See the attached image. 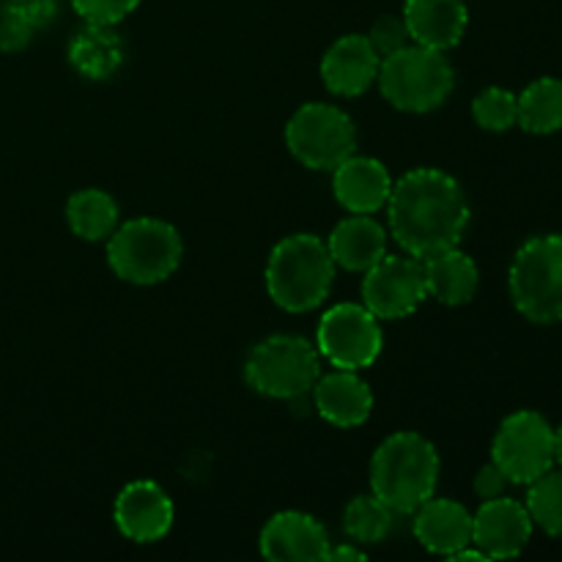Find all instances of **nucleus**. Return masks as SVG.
Wrapping results in <instances>:
<instances>
[{
    "mask_svg": "<svg viewBox=\"0 0 562 562\" xmlns=\"http://www.w3.org/2000/svg\"><path fill=\"white\" fill-rule=\"evenodd\" d=\"M390 234L409 256L426 258L459 247L470 225V203L450 173L415 168L393 181L387 201Z\"/></svg>",
    "mask_w": 562,
    "mask_h": 562,
    "instance_id": "nucleus-1",
    "label": "nucleus"
},
{
    "mask_svg": "<svg viewBox=\"0 0 562 562\" xmlns=\"http://www.w3.org/2000/svg\"><path fill=\"white\" fill-rule=\"evenodd\" d=\"M439 483V453L431 439L398 431L384 439L371 459V492L395 514H415L434 497Z\"/></svg>",
    "mask_w": 562,
    "mask_h": 562,
    "instance_id": "nucleus-2",
    "label": "nucleus"
},
{
    "mask_svg": "<svg viewBox=\"0 0 562 562\" xmlns=\"http://www.w3.org/2000/svg\"><path fill=\"white\" fill-rule=\"evenodd\" d=\"M335 261L316 234H291L274 245L267 261V291L285 313H307L329 296Z\"/></svg>",
    "mask_w": 562,
    "mask_h": 562,
    "instance_id": "nucleus-3",
    "label": "nucleus"
},
{
    "mask_svg": "<svg viewBox=\"0 0 562 562\" xmlns=\"http://www.w3.org/2000/svg\"><path fill=\"white\" fill-rule=\"evenodd\" d=\"M184 241L179 231L157 217H135L108 239V263L124 283L157 285L179 269Z\"/></svg>",
    "mask_w": 562,
    "mask_h": 562,
    "instance_id": "nucleus-4",
    "label": "nucleus"
},
{
    "mask_svg": "<svg viewBox=\"0 0 562 562\" xmlns=\"http://www.w3.org/2000/svg\"><path fill=\"white\" fill-rule=\"evenodd\" d=\"M379 91L404 113H431L456 86V71L445 53L423 44H406L398 53L382 58L379 66Z\"/></svg>",
    "mask_w": 562,
    "mask_h": 562,
    "instance_id": "nucleus-5",
    "label": "nucleus"
},
{
    "mask_svg": "<svg viewBox=\"0 0 562 562\" xmlns=\"http://www.w3.org/2000/svg\"><path fill=\"white\" fill-rule=\"evenodd\" d=\"M322 376V355L300 335H272L250 349L245 360V382L258 395L278 401H300Z\"/></svg>",
    "mask_w": 562,
    "mask_h": 562,
    "instance_id": "nucleus-6",
    "label": "nucleus"
},
{
    "mask_svg": "<svg viewBox=\"0 0 562 562\" xmlns=\"http://www.w3.org/2000/svg\"><path fill=\"white\" fill-rule=\"evenodd\" d=\"M510 300L532 324L562 322V236H532L519 247L508 274Z\"/></svg>",
    "mask_w": 562,
    "mask_h": 562,
    "instance_id": "nucleus-7",
    "label": "nucleus"
},
{
    "mask_svg": "<svg viewBox=\"0 0 562 562\" xmlns=\"http://www.w3.org/2000/svg\"><path fill=\"white\" fill-rule=\"evenodd\" d=\"M285 146L305 168L335 170L357 151L355 121L335 104H302L285 124Z\"/></svg>",
    "mask_w": 562,
    "mask_h": 562,
    "instance_id": "nucleus-8",
    "label": "nucleus"
},
{
    "mask_svg": "<svg viewBox=\"0 0 562 562\" xmlns=\"http://www.w3.org/2000/svg\"><path fill=\"white\" fill-rule=\"evenodd\" d=\"M492 461L514 486H530L554 467V428L538 412H514L494 434Z\"/></svg>",
    "mask_w": 562,
    "mask_h": 562,
    "instance_id": "nucleus-9",
    "label": "nucleus"
},
{
    "mask_svg": "<svg viewBox=\"0 0 562 562\" xmlns=\"http://www.w3.org/2000/svg\"><path fill=\"white\" fill-rule=\"evenodd\" d=\"M382 324L366 305L340 302L329 307L316 329V349L340 371L371 368L382 355Z\"/></svg>",
    "mask_w": 562,
    "mask_h": 562,
    "instance_id": "nucleus-10",
    "label": "nucleus"
},
{
    "mask_svg": "<svg viewBox=\"0 0 562 562\" xmlns=\"http://www.w3.org/2000/svg\"><path fill=\"white\" fill-rule=\"evenodd\" d=\"M426 300V267L420 258L409 256V252L404 256L387 252L362 278V305L379 322H398V318L412 316Z\"/></svg>",
    "mask_w": 562,
    "mask_h": 562,
    "instance_id": "nucleus-11",
    "label": "nucleus"
},
{
    "mask_svg": "<svg viewBox=\"0 0 562 562\" xmlns=\"http://www.w3.org/2000/svg\"><path fill=\"white\" fill-rule=\"evenodd\" d=\"M532 516L527 505L510 497L483 499L472 514V543L488 560L519 558L532 538Z\"/></svg>",
    "mask_w": 562,
    "mask_h": 562,
    "instance_id": "nucleus-12",
    "label": "nucleus"
},
{
    "mask_svg": "<svg viewBox=\"0 0 562 562\" xmlns=\"http://www.w3.org/2000/svg\"><path fill=\"white\" fill-rule=\"evenodd\" d=\"M113 519L121 536L130 541L154 543L170 532L176 508L159 483L132 481L115 497Z\"/></svg>",
    "mask_w": 562,
    "mask_h": 562,
    "instance_id": "nucleus-13",
    "label": "nucleus"
},
{
    "mask_svg": "<svg viewBox=\"0 0 562 562\" xmlns=\"http://www.w3.org/2000/svg\"><path fill=\"white\" fill-rule=\"evenodd\" d=\"M258 547L272 562H318L327 560L329 536L316 516L283 510L263 525Z\"/></svg>",
    "mask_w": 562,
    "mask_h": 562,
    "instance_id": "nucleus-14",
    "label": "nucleus"
},
{
    "mask_svg": "<svg viewBox=\"0 0 562 562\" xmlns=\"http://www.w3.org/2000/svg\"><path fill=\"white\" fill-rule=\"evenodd\" d=\"M382 55L373 49L368 36L349 33L340 36L322 58V80L335 97H360L376 82Z\"/></svg>",
    "mask_w": 562,
    "mask_h": 562,
    "instance_id": "nucleus-15",
    "label": "nucleus"
},
{
    "mask_svg": "<svg viewBox=\"0 0 562 562\" xmlns=\"http://www.w3.org/2000/svg\"><path fill=\"white\" fill-rule=\"evenodd\" d=\"M333 192L340 206L351 214H373L387 206L393 176L376 157L351 154L333 170Z\"/></svg>",
    "mask_w": 562,
    "mask_h": 562,
    "instance_id": "nucleus-16",
    "label": "nucleus"
},
{
    "mask_svg": "<svg viewBox=\"0 0 562 562\" xmlns=\"http://www.w3.org/2000/svg\"><path fill=\"white\" fill-rule=\"evenodd\" d=\"M313 404L316 412L338 428H357L371 417L373 393L368 382L357 376V371L335 368L327 376H318L313 384Z\"/></svg>",
    "mask_w": 562,
    "mask_h": 562,
    "instance_id": "nucleus-17",
    "label": "nucleus"
},
{
    "mask_svg": "<svg viewBox=\"0 0 562 562\" xmlns=\"http://www.w3.org/2000/svg\"><path fill=\"white\" fill-rule=\"evenodd\" d=\"M404 22L412 42L448 53L464 38L470 11L464 0H406Z\"/></svg>",
    "mask_w": 562,
    "mask_h": 562,
    "instance_id": "nucleus-18",
    "label": "nucleus"
},
{
    "mask_svg": "<svg viewBox=\"0 0 562 562\" xmlns=\"http://www.w3.org/2000/svg\"><path fill=\"white\" fill-rule=\"evenodd\" d=\"M412 530L426 552L442 558H453L459 549L472 547V514L456 499H426L415 510Z\"/></svg>",
    "mask_w": 562,
    "mask_h": 562,
    "instance_id": "nucleus-19",
    "label": "nucleus"
},
{
    "mask_svg": "<svg viewBox=\"0 0 562 562\" xmlns=\"http://www.w3.org/2000/svg\"><path fill=\"white\" fill-rule=\"evenodd\" d=\"M335 267L346 272H362L387 256V231L371 214H351L340 220L327 239Z\"/></svg>",
    "mask_w": 562,
    "mask_h": 562,
    "instance_id": "nucleus-20",
    "label": "nucleus"
},
{
    "mask_svg": "<svg viewBox=\"0 0 562 562\" xmlns=\"http://www.w3.org/2000/svg\"><path fill=\"white\" fill-rule=\"evenodd\" d=\"M69 55L71 69L86 80H110L115 71L124 66L126 49L124 38L115 31V25H97V22H86V27L69 38Z\"/></svg>",
    "mask_w": 562,
    "mask_h": 562,
    "instance_id": "nucleus-21",
    "label": "nucleus"
},
{
    "mask_svg": "<svg viewBox=\"0 0 562 562\" xmlns=\"http://www.w3.org/2000/svg\"><path fill=\"white\" fill-rule=\"evenodd\" d=\"M423 267H426L428 296H434L442 305H467L477 294V285H481L477 263L459 247H450V250L426 258Z\"/></svg>",
    "mask_w": 562,
    "mask_h": 562,
    "instance_id": "nucleus-22",
    "label": "nucleus"
},
{
    "mask_svg": "<svg viewBox=\"0 0 562 562\" xmlns=\"http://www.w3.org/2000/svg\"><path fill=\"white\" fill-rule=\"evenodd\" d=\"M66 223L71 234L86 241H108L119 228V203L110 192L88 187L75 192L66 203Z\"/></svg>",
    "mask_w": 562,
    "mask_h": 562,
    "instance_id": "nucleus-23",
    "label": "nucleus"
},
{
    "mask_svg": "<svg viewBox=\"0 0 562 562\" xmlns=\"http://www.w3.org/2000/svg\"><path fill=\"white\" fill-rule=\"evenodd\" d=\"M516 124L532 135H552L562 130V80L541 77V80L530 82L519 97Z\"/></svg>",
    "mask_w": 562,
    "mask_h": 562,
    "instance_id": "nucleus-24",
    "label": "nucleus"
},
{
    "mask_svg": "<svg viewBox=\"0 0 562 562\" xmlns=\"http://www.w3.org/2000/svg\"><path fill=\"white\" fill-rule=\"evenodd\" d=\"M395 510L376 494H360L344 510V532L355 543H382L395 527Z\"/></svg>",
    "mask_w": 562,
    "mask_h": 562,
    "instance_id": "nucleus-25",
    "label": "nucleus"
},
{
    "mask_svg": "<svg viewBox=\"0 0 562 562\" xmlns=\"http://www.w3.org/2000/svg\"><path fill=\"white\" fill-rule=\"evenodd\" d=\"M525 505L532 516V525L541 527L547 536L562 538V467L560 470L552 467L547 475L530 483Z\"/></svg>",
    "mask_w": 562,
    "mask_h": 562,
    "instance_id": "nucleus-26",
    "label": "nucleus"
},
{
    "mask_svg": "<svg viewBox=\"0 0 562 562\" xmlns=\"http://www.w3.org/2000/svg\"><path fill=\"white\" fill-rule=\"evenodd\" d=\"M475 124L486 132H508L519 121V97L508 88H486L472 102Z\"/></svg>",
    "mask_w": 562,
    "mask_h": 562,
    "instance_id": "nucleus-27",
    "label": "nucleus"
},
{
    "mask_svg": "<svg viewBox=\"0 0 562 562\" xmlns=\"http://www.w3.org/2000/svg\"><path fill=\"white\" fill-rule=\"evenodd\" d=\"M368 42L373 44V49H376L382 58H387V55L398 53L401 47L412 44V36H409V31H406L404 16L384 14L373 22L371 33H368Z\"/></svg>",
    "mask_w": 562,
    "mask_h": 562,
    "instance_id": "nucleus-28",
    "label": "nucleus"
},
{
    "mask_svg": "<svg viewBox=\"0 0 562 562\" xmlns=\"http://www.w3.org/2000/svg\"><path fill=\"white\" fill-rule=\"evenodd\" d=\"M77 14L97 25H119L140 5V0H71Z\"/></svg>",
    "mask_w": 562,
    "mask_h": 562,
    "instance_id": "nucleus-29",
    "label": "nucleus"
},
{
    "mask_svg": "<svg viewBox=\"0 0 562 562\" xmlns=\"http://www.w3.org/2000/svg\"><path fill=\"white\" fill-rule=\"evenodd\" d=\"M0 9L20 16L33 31H44L58 16V0H0Z\"/></svg>",
    "mask_w": 562,
    "mask_h": 562,
    "instance_id": "nucleus-30",
    "label": "nucleus"
},
{
    "mask_svg": "<svg viewBox=\"0 0 562 562\" xmlns=\"http://www.w3.org/2000/svg\"><path fill=\"white\" fill-rule=\"evenodd\" d=\"M33 33L36 31L31 25H25L20 16L0 9V49L3 53H20V49H25L33 42Z\"/></svg>",
    "mask_w": 562,
    "mask_h": 562,
    "instance_id": "nucleus-31",
    "label": "nucleus"
},
{
    "mask_svg": "<svg viewBox=\"0 0 562 562\" xmlns=\"http://www.w3.org/2000/svg\"><path fill=\"white\" fill-rule=\"evenodd\" d=\"M508 486H510V481L503 475V470H499L494 461H488V464L483 467V470L475 475V483H472V488H475V494L481 499L503 497L505 488H508Z\"/></svg>",
    "mask_w": 562,
    "mask_h": 562,
    "instance_id": "nucleus-32",
    "label": "nucleus"
},
{
    "mask_svg": "<svg viewBox=\"0 0 562 562\" xmlns=\"http://www.w3.org/2000/svg\"><path fill=\"white\" fill-rule=\"evenodd\" d=\"M327 560H333V562H344V560L360 562V560H366V552H362V549H357V547H351V543H344V547H333V543H329Z\"/></svg>",
    "mask_w": 562,
    "mask_h": 562,
    "instance_id": "nucleus-33",
    "label": "nucleus"
},
{
    "mask_svg": "<svg viewBox=\"0 0 562 562\" xmlns=\"http://www.w3.org/2000/svg\"><path fill=\"white\" fill-rule=\"evenodd\" d=\"M554 464L562 467V423L558 431H554Z\"/></svg>",
    "mask_w": 562,
    "mask_h": 562,
    "instance_id": "nucleus-34",
    "label": "nucleus"
}]
</instances>
